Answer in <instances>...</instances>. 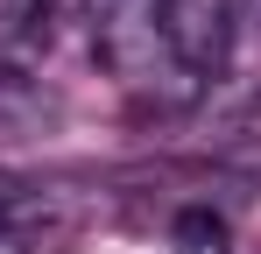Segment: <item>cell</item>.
Returning a JSON list of instances; mask_svg holds the SVG:
<instances>
[{"mask_svg": "<svg viewBox=\"0 0 261 254\" xmlns=\"http://www.w3.org/2000/svg\"><path fill=\"white\" fill-rule=\"evenodd\" d=\"M92 14H99L92 21V49L120 85L148 92L163 78H191L170 49V0H99Z\"/></svg>", "mask_w": 261, "mask_h": 254, "instance_id": "cell-1", "label": "cell"}, {"mask_svg": "<svg viewBox=\"0 0 261 254\" xmlns=\"http://www.w3.org/2000/svg\"><path fill=\"white\" fill-rule=\"evenodd\" d=\"M92 226V198L49 176H0V240L21 254H64Z\"/></svg>", "mask_w": 261, "mask_h": 254, "instance_id": "cell-2", "label": "cell"}, {"mask_svg": "<svg viewBox=\"0 0 261 254\" xmlns=\"http://www.w3.org/2000/svg\"><path fill=\"white\" fill-rule=\"evenodd\" d=\"M170 247L176 254H233V226H226V212H212V205H184L170 219Z\"/></svg>", "mask_w": 261, "mask_h": 254, "instance_id": "cell-3", "label": "cell"}, {"mask_svg": "<svg viewBox=\"0 0 261 254\" xmlns=\"http://www.w3.org/2000/svg\"><path fill=\"white\" fill-rule=\"evenodd\" d=\"M29 7H36L43 21H78V14H92L99 0H29Z\"/></svg>", "mask_w": 261, "mask_h": 254, "instance_id": "cell-4", "label": "cell"}]
</instances>
